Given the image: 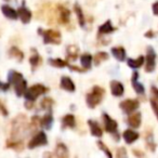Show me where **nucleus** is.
Returning a JSON list of instances; mask_svg holds the SVG:
<instances>
[{
	"label": "nucleus",
	"instance_id": "nucleus-36",
	"mask_svg": "<svg viewBox=\"0 0 158 158\" xmlns=\"http://www.w3.org/2000/svg\"><path fill=\"white\" fill-rule=\"evenodd\" d=\"M151 105H152V108H153L154 113H155V115H156V118H157V120H158V103L152 99L151 100Z\"/></svg>",
	"mask_w": 158,
	"mask_h": 158
},
{
	"label": "nucleus",
	"instance_id": "nucleus-34",
	"mask_svg": "<svg viewBox=\"0 0 158 158\" xmlns=\"http://www.w3.org/2000/svg\"><path fill=\"white\" fill-rule=\"evenodd\" d=\"M97 145L99 146V148L101 149V151H103L104 153H105V155H106V156H108V157H113V154L110 153V151L108 149V147L106 146V145L104 144V143L102 142V141H98V142H97Z\"/></svg>",
	"mask_w": 158,
	"mask_h": 158
},
{
	"label": "nucleus",
	"instance_id": "nucleus-9",
	"mask_svg": "<svg viewBox=\"0 0 158 158\" xmlns=\"http://www.w3.org/2000/svg\"><path fill=\"white\" fill-rule=\"evenodd\" d=\"M18 15L21 19L22 23L24 24H28L31 20V12L29 9H27L25 6H22L21 8H19L18 10Z\"/></svg>",
	"mask_w": 158,
	"mask_h": 158
},
{
	"label": "nucleus",
	"instance_id": "nucleus-33",
	"mask_svg": "<svg viewBox=\"0 0 158 158\" xmlns=\"http://www.w3.org/2000/svg\"><path fill=\"white\" fill-rule=\"evenodd\" d=\"M53 104H54V101H53L51 98H44V99L41 101V103H40V105H41V107L44 108V110H51Z\"/></svg>",
	"mask_w": 158,
	"mask_h": 158
},
{
	"label": "nucleus",
	"instance_id": "nucleus-19",
	"mask_svg": "<svg viewBox=\"0 0 158 158\" xmlns=\"http://www.w3.org/2000/svg\"><path fill=\"white\" fill-rule=\"evenodd\" d=\"M13 86H14V90H15L16 95H18V97H22L27 89V82H26V80L23 78V79H21L20 81L16 82L15 85H13Z\"/></svg>",
	"mask_w": 158,
	"mask_h": 158
},
{
	"label": "nucleus",
	"instance_id": "nucleus-43",
	"mask_svg": "<svg viewBox=\"0 0 158 158\" xmlns=\"http://www.w3.org/2000/svg\"><path fill=\"white\" fill-rule=\"evenodd\" d=\"M25 106H26L27 110H31V108H33V102H31V101H27V100H26Z\"/></svg>",
	"mask_w": 158,
	"mask_h": 158
},
{
	"label": "nucleus",
	"instance_id": "nucleus-5",
	"mask_svg": "<svg viewBox=\"0 0 158 158\" xmlns=\"http://www.w3.org/2000/svg\"><path fill=\"white\" fill-rule=\"evenodd\" d=\"M48 144V138H47V134L44 131H39L35 136L31 138V140L28 142V148L33 149L35 147L44 146V145Z\"/></svg>",
	"mask_w": 158,
	"mask_h": 158
},
{
	"label": "nucleus",
	"instance_id": "nucleus-44",
	"mask_svg": "<svg viewBox=\"0 0 158 158\" xmlns=\"http://www.w3.org/2000/svg\"><path fill=\"white\" fill-rule=\"evenodd\" d=\"M5 1H10V0H5Z\"/></svg>",
	"mask_w": 158,
	"mask_h": 158
},
{
	"label": "nucleus",
	"instance_id": "nucleus-15",
	"mask_svg": "<svg viewBox=\"0 0 158 158\" xmlns=\"http://www.w3.org/2000/svg\"><path fill=\"white\" fill-rule=\"evenodd\" d=\"M115 31H116V28L113 26L112 22L108 20L99 27V31H98V34H99V35H107V34H110Z\"/></svg>",
	"mask_w": 158,
	"mask_h": 158
},
{
	"label": "nucleus",
	"instance_id": "nucleus-37",
	"mask_svg": "<svg viewBox=\"0 0 158 158\" xmlns=\"http://www.w3.org/2000/svg\"><path fill=\"white\" fill-rule=\"evenodd\" d=\"M117 157L121 158V157H126L127 156V151H126L125 147H120V148H118V151H117V154H116Z\"/></svg>",
	"mask_w": 158,
	"mask_h": 158
},
{
	"label": "nucleus",
	"instance_id": "nucleus-4",
	"mask_svg": "<svg viewBox=\"0 0 158 158\" xmlns=\"http://www.w3.org/2000/svg\"><path fill=\"white\" fill-rule=\"evenodd\" d=\"M156 67V52L153 47H147L146 61H145V72L152 73Z\"/></svg>",
	"mask_w": 158,
	"mask_h": 158
},
{
	"label": "nucleus",
	"instance_id": "nucleus-2",
	"mask_svg": "<svg viewBox=\"0 0 158 158\" xmlns=\"http://www.w3.org/2000/svg\"><path fill=\"white\" fill-rule=\"evenodd\" d=\"M38 34L42 36L44 44H61V33L55 29H38Z\"/></svg>",
	"mask_w": 158,
	"mask_h": 158
},
{
	"label": "nucleus",
	"instance_id": "nucleus-10",
	"mask_svg": "<svg viewBox=\"0 0 158 158\" xmlns=\"http://www.w3.org/2000/svg\"><path fill=\"white\" fill-rule=\"evenodd\" d=\"M61 88L63 90L67 91V92H75L76 90V87H75V84L72 79L67 76H63L61 78Z\"/></svg>",
	"mask_w": 158,
	"mask_h": 158
},
{
	"label": "nucleus",
	"instance_id": "nucleus-41",
	"mask_svg": "<svg viewBox=\"0 0 158 158\" xmlns=\"http://www.w3.org/2000/svg\"><path fill=\"white\" fill-rule=\"evenodd\" d=\"M145 37L146 38H154L155 37V31H148L145 33Z\"/></svg>",
	"mask_w": 158,
	"mask_h": 158
},
{
	"label": "nucleus",
	"instance_id": "nucleus-27",
	"mask_svg": "<svg viewBox=\"0 0 158 158\" xmlns=\"http://www.w3.org/2000/svg\"><path fill=\"white\" fill-rule=\"evenodd\" d=\"M128 63V66L131 68H133V69H136V68H140L141 66L144 64V56H139L138 59H128L127 61Z\"/></svg>",
	"mask_w": 158,
	"mask_h": 158
},
{
	"label": "nucleus",
	"instance_id": "nucleus-6",
	"mask_svg": "<svg viewBox=\"0 0 158 158\" xmlns=\"http://www.w3.org/2000/svg\"><path fill=\"white\" fill-rule=\"evenodd\" d=\"M119 106L126 114L130 115L138 110L139 106H140V103H139L138 100H125V101H123L119 104Z\"/></svg>",
	"mask_w": 158,
	"mask_h": 158
},
{
	"label": "nucleus",
	"instance_id": "nucleus-32",
	"mask_svg": "<svg viewBox=\"0 0 158 158\" xmlns=\"http://www.w3.org/2000/svg\"><path fill=\"white\" fill-rule=\"evenodd\" d=\"M7 147L13 148L15 151H22L24 145H23L22 141H9V142H7Z\"/></svg>",
	"mask_w": 158,
	"mask_h": 158
},
{
	"label": "nucleus",
	"instance_id": "nucleus-31",
	"mask_svg": "<svg viewBox=\"0 0 158 158\" xmlns=\"http://www.w3.org/2000/svg\"><path fill=\"white\" fill-rule=\"evenodd\" d=\"M93 60H94L95 65H99V64H101L102 62L108 60V54L106 52H98L97 54L94 55Z\"/></svg>",
	"mask_w": 158,
	"mask_h": 158
},
{
	"label": "nucleus",
	"instance_id": "nucleus-16",
	"mask_svg": "<svg viewBox=\"0 0 158 158\" xmlns=\"http://www.w3.org/2000/svg\"><path fill=\"white\" fill-rule=\"evenodd\" d=\"M59 13H60V22L62 24H67L69 22L70 18V11L66 8H64L63 6H59Z\"/></svg>",
	"mask_w": 158,
	"mask_h": 158
},
{
	"label": "nucleus",
	"instance_id": "nucleus-39",
	"mask_svg": "<svg viewBox=\"0 0 158 158\" xmlns=\"http://www.w3.org/2000/svg\"><path fill=\"white\" fill-rule=\"evenodd\" d=\"M10 87V84L9 82H7V84H2V82H0V89L3 91H7L8 89H9Z\"/></svg>",
	"mask_w": 158,
	"mask_h": 158
},
{
	"label": "nucleus",
	"instance_id": "nucleus-13",
	"mask_svg": "<svg viewBox=\"0 0 158 158\" xmlns=\"http://www.w3.org/2000/svg\"><path fill=\"white\" fill-rule=\"evenodd\" d=\"M123 140L126 141L127 144H132V143L135 142V141L138 140L140 134H139L138 132L133 131V130L128 129V130H125V131H123Z\"/></svg>",
	"mask_w": 158,
	"mask_h": 158
},
{
	"label": "nucleus",
	"instance_id": "nucleus-17",
	"mask_svg": "<svg viewBox=\"0 0 158 158\" xmlns=\"http://www.w3.org/2000/svg\"><path fill=\"white\" fill-rule=\"evenodd\" d=\"M88 125L90 127V132L93 136H97V138H101L103 135V132H102V129L100 128V126L98 125L97 121L93 120H88Z\"/></svg>",
	"mask_w": 158,
	"mask_h": 158
},
{
	"label": "nucleus",
	"instance_id": "nucleus-12",
	"mask_svg": "<svg viewBox=\"0 0 158 158\" xmlns=\"http://www.w3.org/2000/svg\"><path fill=\"white\" fill-rule=\"evenodd\" d=\"M138 78H139V73L138 72H133V74H132V77H131L132 87H133L134 91H135L138 94H144V92H145L144 86L138 81Z\"/></svg>",
	"mask_w": 158,
	"mask_h": 158
},
{
	"label": "nucleus",
	"instance_id": "nucleus-1",
	"mask_svg": "<svg viewBox=\"0 0 158 158\" xmlns=\"http://www.w3.org/2000/svg\"><path fill=\"white\" fill-rule=\"evenodd\" d=\"M104 94H105V91H104V89L102 88V87H99V86L93 87L91 92H89L86 98V102H87L88 107L95 108V106L102 102V100H103V98H104Z\"/></svg>",
	"mask_w": 158,
	"mask_h": 158
},
{
	"label": "nucleus",
	"instance_id": "nucleus-24",
	"mask_svg": "<svg viewBox=\"0 0 158 158\" xmlns=\"http://www.w3.org/2000/svg\"><path fill=\"white\" fill-rule=\"evenodd\" d=\"M80 63H81V66L84 69H90L91 65H92V56L89 53H85V54H82L80 56Z\"/></svg>",
	"mask_w": 158,
	"mask_h": 158
},
{
	"label": "nucleus",
	"instance_id": "nucleus-35",
	"mask_svg": "<svg viewBox=\"0 0 158 158\" xmlns=\"http://www.w3.org/2000/svg\"><path fill=\"white\" fill-rule=\"evenodd\" d=\"M151 92H152V97H153V100L158 103V89L156 88L155 86H153L151 88Z\"/></svg>",
	"mask_w": 158,
	"mask_h": 158
},
{
	"label": "nucleus",
	"instance_id": "nucleus-23",
	"mask_svg": "<svg viewBox=\"0 0 158 158\" xmlns=\"http://www.w3.org/2000/svg\"><path fill=\"white\" fill-rule=\"evenodd\" d=\"M55 155L60 158H67L68 157V149L67 146L63 143H59L55 147Z\"/></svg>",
	"mask_w": 158,
	"mask_h": 158
},
{
	"label": "nucleus",
	"instance_id": "nucleus-26",
	"mask_svg": "<svg viewBox=\"0 0 158 158\" xmlns=\"http://www.w3.org/2000/svg\"><path fill=\"white\" fill-rule=\"evenodd\" d=\"M74 11H75V13H76L77 18H78L79 25H80V26H82V27H85V25H86V20H85V16H84V13H82L81 7H80L78 3H75Z\"/></svg>",
	"mask_w": 158,
	"mask_h": 158
},
{
	"label": "nucleus",
	"instance_id": "nucleus-42",
	"mask_svg": "<svg viewBox=\"0 0 158 158\" xmlns=\"http://www.w3.org/2000/svg\"><path fill=\"white\" fill-rule=\"evenodd\" d=\"M152 9H153V13L155 14V15L158 16V2L154 3L153 7H152Z\"/></svg>",
	"mask_w": 158,
	"mask_h": 158
},
{
	"label": "nucleus",
	"instance_id": "nucleus-30",
	"mask_svg": "<svg viewBox=\"0 0 158 158\" xmlns=\"http://www.w3.org/2000/svg\"><path fill=\"white\" fill-rule=\"evenodd\" d=\"M49 64H50L51 66H54V67H57V68H63L68 65L67 62L61 59H49Z\"/></svg>",
	"mask_w": 158,
	"mask_h": 158
},
{
	"label": "nucleus",
	"instance_id": "nucleus-25",
	"mask_svg": "<svg viewBox=\"0 0 158 158\" xmlns=\"http://www.w3.org/2000/svg\"><path fill=\"white\" fill-rule=\"evenodd\" d=\"M33 52H34L33 55H31V59H29V63H31V69L35 70L36 68L40 65V63H41V57H40L39 53H38L35 49H33Z\"/></svg>",
	"mask_w": 158,
	"mask_h": 158
},
{
	"label": "nucleus",
	"instance_id": "nucleus-14",
	"mask_svg": "<svg viewBox=\"0 0 158 158\" xmlns=\"http://www.w3.org/2000/svg\"><path fill=\"white\" fill-rule=\"evenodd\" d=\"M1 11H2L3 15H5L6 18L10 19V20H16V19L19 18L18 11H16V10H14L13 8H11L10 6H8V5L2 6V7H1Z\"/></svg>",
	"mask_w": 158,
	"mask_h": 158
},
{
	"label": "nucleus",
	"instance_id": "nucleus-28",
	"mask_svg": "<svg viewBox=\"0 0 158 158\" xmlns=\"http://www.w3.org/2000/svg\"><path fill=\"white\" fill-rule=\"evenodd\" d=\"M21 79H23V75L19 72L10 70V73L8 74V80H9V84L11 85H15L18 81H20Z\"/></svg>",
	"mask_w": 158,
	"mask_h": 158
},
{
	"label": "nucleus",
	"instance_id": "nucleus-21",
	"mask_svg": "<svg viewBox=\"0 0 158 158\" xmlns=\"http://www.w3.org/2000/svg\"><path fill=\"white\" fill-rule=\"evenodd\" d=\"M53 125V116L51 115V113L44 115L41 119H40V126H41L44 129L46 130H50L52 128Z\"/></svg>",
	"mask_w": 158,
	"mask_h": 158
},
{
	"label": "nucleus",
	"instance_id": "nucleus-22",
	"mask_svg": "<svg viewBox=\"0 0 158 158\" xmlns=\"http://www.w3.org/2000/svg\"><path fill=\"white\" fill-rule=\"evenodd\" d=\"M66 53H67V59L68 60H70V61H75L79 54L78 47L75 46V44H70V46H68L67 49H66Z\"/></svg>",
	"mask_w": 158,
	"mask_h": 158
},
{
	"label": "nucleus",
	"instance_id": "nucleus-38",
	"mask_svg": "<svg viewBox=\"0 0 158 158\" xmlns=\"http://www.w3.org/2000/svg\"><path fill=\"white\" fill-rule=\"evenodd\" d=\"M68 67H69L70 70H75V72H78V73H84L85 70H86V69H84V68H79V67H77V66H72V65H69Z\"/></svg>",
	"mask_w": 158,
	"mask_h": 158
},
{
	"label": "nucleus",
	"instance_id": "nucleus-3",
	"mask_svg": "<svg viewBox=\"0 0 158 158\" xmlns=\"http://www.w3.org/2000/svg\"><path fill=\"white\" fill-rule=\"evenodd\" d=\"M48 92V88L40 84H37V85H34L31 86V88H27L26 91L24 92V97L27 101H31L34 102L38 97L40 95L44 94V93Z\"/></svg>",
	"mask_w": 158,
	"mask_h": 158
},
{
	"label": "nucleus",
	"instance_id": "nucleus-7",
	"mask_svg": "<svg viewBox=\"0 0 158 158\" xmlns=\"http://www.w3.org/2000/svg\"><path fill=\"white\" fill-rule=\"evenodd\" d=\"M103 121H104V126H105V129L107 132L110 133H116L117 132V128H118V123L116 120L112 118L108 114L104 113L103 114Z\"/></svg>",
	"mask_w": 158,
	"mask_h": 158
},
{
	"label": "nucleus",
	"instance_id": "nucleus-18",
	"mask_svg": "<svg viewBox=\"0 0 158 158\" xmlns=\"http://www.w3.org/2000/svg\"><path fill=\"white\" fill-rule=\"evenodd\" d=\"M76 126V120H75L74 115L67 114L63 117L62 119V128L65 129V128H74Z\"/></svg>",
	"mask_w": 158,
	"mask_h": 158
},
{
	"label": "nucleus",
	"instance_id": "nucleus-20",
	"mask_svg": "<svg viewBox=\"0 0 158 158\" xmlns=\"http://www.w3.org/2000/svg\"><path fill=\"white\" fill-rule=\"evenodd\" d=\"M112 54H113V56L116 60H118L119 62L125 61V59H126V50L123 47H115V48H112Z\"/></svg>",
	"mask_w": 158,
	"mask_h": 158
},
{
	"label": "nucleus",
	"instance_id": "nucleus-11",
	"mask_svg": "<svg viewBox=\"0 0 158 158\" xmlns=\"http://www.w3.org/2000/svg\"><path fill=\"white\" fill-rule=\"evenodd\" d=\"M141 120H142V114L141 113H132L128 117V123L133 129H136V128L140 127Z\"/></svg>",
	"mask_w": 158,
	"mask_h": 158
},
{
	"label": "nucleus",
	"instance_id": "nucleus-8",
	"mask_svg": "<svg viewBox=\"0 0 158 158\" xmlns=\"http://www.w3.org/2000/svg\"><path fill=\"white\" fill-rule=\"evenodd\" d=\"M110 92L114 97H123L125 88L121 82L117 81V80H112L110 81Z\"/></svg>",
	"mask_w": 158,
	"mask_h": 158
},
{
	"label": "nucleus",
	"instance_id": "nucleus-29",
	"mask_svg": "<svg viewBox=\"0 0 158 158\" xmlns=\"http://www.w3.org/2000/svg\"><path fill=\"white\" fill-rule=\"evenodd\" d=\"M9 54H10V56L16 59V61H19V62H22L23 59H24V53L19 48H16V47H12V48L10 49Z\"/></svg>",
	"mask_w": 158,
	"mask_h": 158
},
{
	"label": "nucleus",
	"instance_id": "nucleus-40",
	"mask_svg": "<svg viewBox=\"0 0 158 158\" xmlns=\"http://www.w3.org/2000/svg\"><path fill=\"white\" fill-rule=\"evenodd\" d=\"M132 153H133V155L138 156V157H142V156H144V153H143V152H140L139 149H132Z\"/></svg>",
	"mask_w": 158,
	"mask_h": 158
}]
</instances>
